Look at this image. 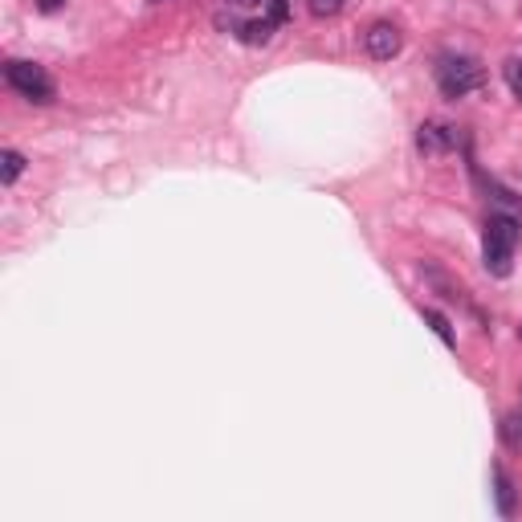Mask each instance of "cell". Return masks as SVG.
Listing matches in <instances>:
<instances>
[{"instance_id":"6","label":"cell","mask_w":522,"mask_h":522,"mask_svg":"<svg viewBox=\"0 0 522 522\" xmlns=\"http://www.w3.org/2000/svg\"><path fill=\"white\" fill-rule=\"evenodd\" d=\"M217 25L221 29H229L237 41H245V45H266L270 37H274V29H278V21L274 17H253V21H241V17H217Z\"/></svg>"},{"instance_id":"8","label":"cell","mask_w":522,"mask_h":522,"mask_svg":"<svg viewBox=\"0 0 522 522\" xmlns=\"http://www.w3.org/2000/svg\"><path fill=\"white\" fill-rule=\"evenodd\" d=\"M498 433H502V445H506V449H522V408H514V412L502 416Z\"/></svg>"},{"instance_id":"4","label":"cell","mask_w":522,"mask_h":522,"mask_svg":"<svg viewBox=\"0 0 522 522\" xmlns=\"http://www.w3.org/2000/svg\"><path fill=\"white\" fill-rule=\"evenodd\" d=\"M363 49L376 58V62H392L400 49H404V33H400V25H392V21H376L368 33H363Z\"/></svg>"},{"instance_id":"1","label":"cell","mask_w":522,"mask_h":522,"mask_svg":"<svg viewBox=\"0 0 522 522\" xmlns=\"http://www.w3.org/2000/svg\"><path fill=\"white\" fill-rule=\"evenodd\" d=\"M522 241V225L510 213H490L486 217V245H482V261L494 278H510L514 270V249Z\"/></svg>"},{"instance_id":"2","label":"cell","mask_w":522,"mask_h":522,"mask_svg":"<svg viewBox=\"0 0 522 522\" xmlns=\"http://www.w3.org/2000/svg\"><path fill=\"white\" fill-rule=\"evenodd\" d=\"M437 86H441V94L445 98H469L474 90H482L486 86V70H482V62L478 58H465V54H453V58H441V66H437Z\"/></svg>"},{"instance_id":"11","label":"cell","mask_w":522,"mask_h":522,"mask_svg":"<svg viewBox=\"0 0 522 522\" xmlns=\"http://www.w3.org/2000/svg\"><path fill=\"white\" fill-rule=\"evenodd\" d=\"M306 9H310V17L331 21V17H339L347 9V0H306Z\"/></svg>"},{"instance_id":"14","label":"cell","mask_w":522,"mask_h":522,"mask_svg":"<svg viewBox=\"0 0 522 522\" xmlns=\"http://www.w3.org/2000/svg\"><path fill=\"white\" fill-rule=\"evenodd\" d=\"M62 5H66V0H37V9H41V13H58Z\"/></svg>"},{"instance_id":"3","label":"cell","mask_w":522,"mask_h":522,"mask_svg":"<svg viewBox=\"0 0 522 522\" xmlns=\"http://www.w3.org/2000/svg\"><path fill=\"white\" fill-rule=\"evenodd\" d=\"M5 82L25 94L29 102H37V107H45V102H54V82H49V74L33 62H21V58H9L5 62Z\"/></svg>"},{"instance_id":"10","label":"cell","mask_w":522,"mask_h":522,"mask_svg":"<svg viewBox=\"0 0 522 522\" xmlns=\"http://www.w3.org/2000/svg\"><path fill=\"white\" fill-rule=\"evenodd\" d=\"M21 172H25V155L13 151V147H5V155H0V180H5V188H13Z\"/></svg>"},{"instance_id":"13","label":"cell","mask_w":522,"mask_h":522,"mask_svg":"<svg viewBox=\"0 0 522 522\" xmlns=\"http://www.w3.org/2000/svg\"><path fill=\"white\" fill-rule=\"evenodd\" d=\"M266 17H274V21L282 25V21L290 17V5H286V0H270V13H266Z\"/></svg>"},{"instance_id":"5","label":"cell","mask_w":522,"mask_h":522,"mask_svg":"<svg viewBox=\"0 0 522 522\" xmlns=\"http://www.w3.org/2000/svg\"><path fill=\"white\" fill-rule=\"evenodd\" d=\"M461 143V131L449 127V123H421L416 127V147H421V155H449L453 147Z\"/></svg>"},{"instance_id":"9","label":"cell","mask_w":522,"mask_h":522,"mask_svg":"<svg viewBox=\"0 0 522 522\" xmlns=\"http://www.w3.org/2000/svg\"><path fill=\"white\" fill-rule=\"evenodd\" d=\"M494 486H498V510L510 518V514H514V506H518V498H514V482H510V474H506L502 465L494 469Z\"/></svg>"},{"instance_id":"12","label":"cell","mask_w":522,"mask_h":522,"mask_svg":"<svg viewBox=\"0 0 522 522\" xmlns=\"http://www.w3.org/2000/svg\"><path fill=\"white\" fill-rule=\"evenodd\" d=\"M502 74H506V86H510V94L522 102V58H506Z\"/></svg>"},{"instance_id":"7","label":"cell","mask_w":522,"mask_h":522,"mask_svg":"<svg viewBox=\"0 0 522 522\" xmlns=\"http://www.w3.org/2000/svg\"><path fill=\"white\" fill-rule=\"evenodd\" d=\"M421 319H425V323H429V327L437 331V339H441V343H445L449 351H457V335H453V323H449V319L441 315V310H429V306H425V310H421Z\"/></svg>"},{"instance_id":"15","label":"cell","mask_w":522,"mask_h":522,"mask_svg":"<svg viewBox=\"0 0 522 522\" xmlns=\"http://www.w3.org/2000/svg\"><path fill=\"white\" fill-rule=\"evenodd\" d=\"M518 339H522V327H518Z\"/></svg>"}]
</instances>
